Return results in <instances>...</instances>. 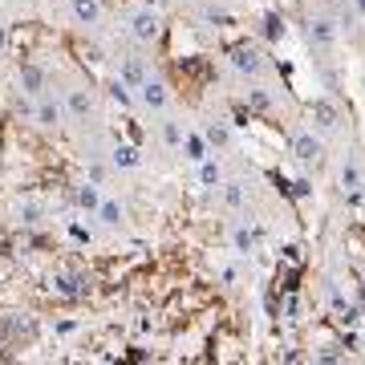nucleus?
<instances>
[{"instance_id":"nucleus-1","label":"nucleus","mask_w":365,"mask_h":365,"mask_svg":"<svg viewBox=\"0 0 365 365\" xmlns=\"http://www.w3.org/2000/svg\"><path fill=\"white\" fill-rule=\"evenodd\" d=\"M232 69L240 73V78L256 81V78L268 73V61H264V53L256 49V45H235L232 49Z\"/></svg>"},{"instance_id":"nucleus-2","label":"nucleus","mask_w":365,"mask_h":365,"mask_svg":"<svg viewBox=\"0 0 365 365\" xmlns=\"http://www.w3.org/2000/svg\"><path fill=\"white\" fill-rule=\"evenodd\" d=\"M158 33H163V21H158L155 9H134L130 13V37L138 41V45H150V41H158Z\"/></svg>"},{"instance_id":"nucleus-3","label":"nucleus","mask_w":365,"mask_h":365,"mask_svg":"<svg viewBox=\"0 0 365 365\" xmlns=\"http://www.w3.org/2000/svg\"><path fill=\"white\" fill-rule=\"evenodd\" d=\"M321 155H325V143H321L313 130H297L292 134V158H297V163L309 167V163H321Z\"/></svg>"},{"instance_id":"nucleus-4","label":"nucleus","mask_w":365,"mask_h":365,"mask_svg":"<svg viewBox=\"0 0 365 365\" xmlns=\"http://www.w3.org/2000/svg\"><path fill=\"white\" fill-rule=\"evenodd\" d=\"M341 191L349 195V203H361L365 179H361V167H357V158H345V163H341Z\"/></svg>"},{"instance_id":"nucleus-5","label":"nucleus","mask_w":365,"mask_h":365,"mask_svg":"<svg viewBox=\"0 0 365 365\" xmlns=\"http://www.w3.org/2000/svg\"><path fill=\"white\" fill-rule=\"evenodd\" d=\"M138 102L146 106V110H167V102H170V93H167V86H163V81L158 78H146L143 86H138Z\"/></svg>"},{"instance_id":"nucleus-6","label":"nucleus","mask_w":365,"mask_h":365,"mask_svg":"<svg viewBox=\"0 0 365 365\" xmlns=\"http://www.w3.org/2000/svg\"><path fill=\"white\" fill-rule=\"evenodd\" d=\"M16 86H21V93H29V98H41V93H45V86H49V73H45L41 66H21Z\"/></svg>"},{"instance_id":"nucleus-7","label":"nucleus","mask_w":365,"mask_h":365,"mask_svg":"<svg viewBox=\"0 0 365 365\" xmlns=\"http://www.w3.org/2000/svg\"><path fill=\"white\" fill-rule=\"evenodd\" d=\"M337 21H329V16H309V41H313L317 49H329L333 41H337Z\"/></svg>"},{"instance_id":"nucleus-8","label":"nucleus","mask_w":365,"mask_h":365,"mask_svg":"<svg viewBox=\"0 0 365 365\" xmlns=\"http://www.w3.org/2000/svg\"><path fill=\"white\" fill-rule=\"evenodd\" d=\"M49 288L57 292V297L78 300V297H86V292H90V280H86V276H53Z\"/></svg>"},{"instance_id":"nucleus-9","label":"nucleus","mask_w":365,"mask_h":365,"mask_svg":"<svg viewBox=\"0 0 365 365\" xmlns=\"http://www.w3.org/2000/svg\"><path fill=\"white\" fill-rule=\"evenodd\" d=\"M337 122H341V114H337V106L333 102H313V126L317 130H337Z\"/></svg>"},{"instance_id":"nucleus-10","label":"nucleus","mask_w":365,"mask_h":365,"mask_svg":"<svg viewBox=\"0 0 365 365\" xmlns=\"http://www.w3.org/2000/svg\"><path fill=\"white\" fill-rule=\"evenodd\" d=\"M69 13L78 25H98L102 21V9H98V0H69Z\"/></svg>"},{"instance_id":"nucleus-11","label":"nucleus","mask_w":365,"mask_h":365,"mask_svg":"<svg viewBox=\"0 0 365 365\" xmlns=\"http://www.w3.org/2000/svg\"><path fill=\"white\" fill-rule=\"evenodd\" d=\"M179 150H182V155H187V158H191L195 167H199V163H203V158H211V143H207V138H203V134H187V138H182V146H179Z\"/></svg>"},{"instance_id":"nucleus-12","label":"nucleus","mask_w":365,"mask_h":365,"mask_svg":"<svg viewBox=\"0 0 365 365\" xmlns=\"http://www.w3.org/2000/svg\"><path fill=\"white\" fill-rule=\"evenodd\" d=\"M66 110L73 118H78V122H86V118L93 114V98L86 90H69V98H66Z\"/></svg>"},{"instance_id":"nucleus-13","label":"nucleus","mask_w":365,"mask_h":365,"mask_svg":"<svg viewBox=\"0 0 365 365\" xmlns=\"http://www.w3.org/2000/svg\"><path fill=\"white\" fill-rule=\"evenodd\" d=\"M220 195H223V207L240 211L248 203V182H220Z\"/></svg>"},{"instance_id":"nucleus-14","label":"nucleus","mask_w":365,"mask_h":365,"mask_svg":"<svg viewBox=\"0 0 365 365\" xmlns=\"http://www.w3.org/2000/svg\"><path fill=\"white\" fill-rule=\"evenodd\" d=\"M110 163H114V167H138V163H143V155H138V146H130V143H118L114 150H110Z\"/></svg>"},{"instance_id":"nucleus-15","label":"nucleus","mask_w":365,"mask_h":365,"mask_svg":"<svg viewBox=\"0 0 365 365\" xmlns=\"http://www.w3.org/2000/svg\"><path fill=\"white\" fill-rule=\"evenodd\" d=\"M118 81H126L130 90H138V86L146 81V69H143V61H138V57H126V61H122V73H118Z\"/></svg>"},{"instance_id":"nucleus-16","label":"nucleus","mask_w":365,"mask_h":365,"mask_svg":"<svg viewBox=\"0 0 365 365\" xmlns=\"http://www.w3.org/2000/svg\"><path fill=\"white\" fill-rule=\"evenodd\" d=\"M33 114H37L41 126H57V122H61V102H57V98H41Z\"/></svg>"},{"instance_id":"nucleus-17","label":"nucleus","mask_w":365,"mask_h":365,"mask_svg":"<svg viewBox=\"0 0 365 365\" xmlns=\"http://www.w3.org/2000/svg\"><path fill=\"white\" fill-rule=\"evenodd\" d=\"M223 182V167L215 163V158H203L199 163V187H207V191H215Z\"/></svg>"},{"instance_id":"nucleus-18","label":"nucleus","mask_w":365,"mask_h":365,"mask_svg":"<svg viewBox=\"0 0 365 365\" xmlns=\"http://www.w3.org/2000/svg\"><path fill=\"white\" fill-rule=\"evenodd\" d=\"M232 248L240 252V256H248V252H256V232H252L248 223H240L232 232Z\"/></svg>"},{"instance_id":"nucleus-19","label":"nucleus","mask_w":365,"mask_h":365,"mask_svg":"<svg viewBox=\"0 0 365 365\" xmlns=\"http://www.w3.org/2000/svg\"><path fill=\"white\" fill-rule=\"evenodd\" d=\"M93 215H98V220H102L106 227H118V223H122V215H126V211H122V203H114V199H102V203H98V211H93Z\"/></svg>"},{"instance_id":"nucleus-20","label":"nucleus","mask_w":365,"mask_h":365,"mask_svg":"<svg viewBox=\"0 0 365 365\" xmlns=\"http://www.w3.org/2000/svg\"><path fill=\"white\" fill-rule=\"evenodd\" d=\"M73 203H78L81 211H98V203H102V195H98V182L78 187V191H73Z\"/></svg>"},{"instance_id":"nucleus-21","label":"nucleus","mask_w":365,"mask_h":365,"mask_svg":"<svg viewBox=\"0 0 365 365\" xmlns=\"http://www.w3.org/2000/svg\"><path fill=\"white\" fill-rule=\"evenodd\" d=\"M203 138L211 143V150H223V146H232V130H227L223 122H211L207 130H203Z\"/></svg>"},{"instance_id":"nucleus-22","label":"nucleus","mask_w":365,"mask_h":365,"mask_svg":"<svg viewBox=\"0 0 365 365\" xmlns=\"http://www.w3.org/2000/svg\"><path fill=\"white\" fill-rule=\"evenodd\" d=\"M248 110H256V114H268V110H272V93L260 90V86H256V90H248Z\"/></svg>"},{"instance_id":"nucleus-23","label":"nucleus","mask_w":365,"mask_h":365,"mask_svg":"<svg viewBox=\"0 0 365 365\" xmlns=\"http://www.w3.org/2000/svg\"><path fill=\"white\" fill-rule=\"evenodd\" d=\"M182 138H187V130H182L179 122H163V143H167L170 150H179Z\"/></svg>"},{"instance_id":"nucleus-24","label":"nucleus","mask_w":365,"mask_h":365,"mask_svg":"<svg viewBox=\"0 0 365 365\" xmlns=\"http://www.w3.org/2000/svg\"><path fill=\"white\" fill-rule=\"evenodd\" d=\"M264 37H268V41H280V37H284V21H280L276 13L264 16Z\"/></svg>"},{"instance_id":"nucleus-25","label":"nucleus","mask_w":365,"mask_h":365,"mask_svg":"<svg viewBox=\"0 0 365 365\" xmlns=\"http://www.w3.org/2000/svg\"><path fill=\"white\" fill-rule=\"evenodd\" d=\"M16 220L21 223H41V207L37 203H21V207H16Z\"/></svg>"},{"instance_id":"nucleus-26","label":"nucleus","mask_w":365,"mask_h":365,"mask_svg":"<svg viewBox=\"0 0 365 365\" xmlns=\"http://www.w3.org/2000/svg\"><path fill=\"white\" fill-rule=\"evenodd\" d=\"M110 98H114L118 106H130V86H126V81H114V86H110Z\"/></svg>"},{"instance_id":"nucleus-27","label":"nucleus","mask_w":365,"mask_h":365,"mask_svg":"<svg viewBox=\"0 0 365 365\" xmlns=\"http://www.w3.org/2000/svg\"><path fill=\"white\" fill-rule=\"evenodd\" d=\"M69 235H73V240H81V244H90V227H81V223H73V227H69Z\"/></svg>"},{"instance_id":"nucleus-28","label":"nucleus","mask_w":365,"mask_h":365,"mask_svg":"<svg viewBox=\"0 0 365 365\" xmlns=\"http://www.w3.org/2000/svg\"><path fill=\"white\" fill-rule=\"evenodd\" d=\"M235 280H240V268H232V264H227V268H223V284H235Z\"/></svg>"},{"instance_id":"nucleus-29","label":"nucleus","mask_w":365,"mask_h":365,"mask_svg":"<svg viewBox=\"0 0 365 365\" xmlns=\"http://www.w3.org/2000/svg\"><path fill=\"white\" fill-rule=\"evenodd\" d=\"M292 191H297V199H304V195H309V191H313V187H309V182L300 179V182H292Z\"/></svg>"},{"instance_id":"nucleus-30","label":"nucleus","mask_w":365,"mask_h":365,"mask_svg":"<svg viewBox=\"0 0 365 365\" xmlns=\"http://www.w3.org/2000/svg\"><path fill=\"white\" fill-rule=\"evenodd\" d=\"M9 49V33H4V25H0V53Z\"/></svg>"},{"instance_id":"nucleus-31","label":"nucleus","mask_w":365,"mask_h":365,"mask_svg":"<svg viewBox=\"0 0 365 365\" xmlns=\"http://www.w3.org/2000/svg\"><path fill=\"white\" fill-rule=\"evenodd\" d=\"M353 13H357V16H365V0H353Z\"/></svg>"}]
</instances>
